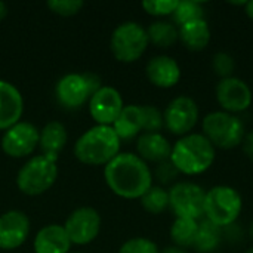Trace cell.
Masks as SVG:
<instances>
[{
    "instance_id": "6da1fadb",
    "label": "cell",
    "mask_w": 253,
    "mask_h": 253,
    "mask_svg": "<svg viewBox=\"0 0 253 253\" xmlns=\"http://www.w3.org/2000/svg\"><path fill=\"white\" fill-rule=\"evenodd\" d=\"M108 188L119 197L141 199L153 187V172L148 165L133 153H120L104 168Z\"/></svg>"
},
{
    "instance_id": "7a4b0ae2",
    "label": "cell",
    "mask_w": 253,
    "mask_h": 253,
    "mask_svg": "<svg viewBox=\"0 0 253 253\" xmlns=\"http://www.w3.org/2000/svg\"><path fill=\"white\" fill-rule=\"evenodd\" d=\"M216 148L203 133H188L181 136L173 145L170 162L181 175L196 176L209 170L215 162Z\"/></svg>"
},
{
    "instance_id": "3957f363",
    "label": "cell",
    "mask_w": 253,
    "mask_h": 253,
    "mask_svg": "<svg viewBox=\"0 0 253 253\" xmlns=\"http://www.w3.org/2000/svg\"><path fill=\"white\" fill-rule=\"evenodd\" d=\"M120 139L111 126L96 125L74 144L76 159L87 166H105L120 154Z\"/></svg>"
},
{
    "instance_id": "277c9868",
    "label": "cell",
    "mask_w": 253,
    "mask_h": 253,
    "mask_svg": "<svg viewBox=\"0 0 253 253\" xmlns=\"http://www.w3.org/2000/svg\"><path fill=\"white\" fill-rule=\"evenodd\" d=\"M202 130L211 144L221 150H233L242 145L246 135L242 119L222 110L206 114L202 120Z\"/></svg>"
},
{
    "instance_id": "5b68a950",
    "label": "cell",
    "mask_w": 253,
    "mask_h": 253,
    "mask_svg": "<svg viewBox=\"0 0 253 253\" xmlns=\"http://www.w3.org/2000/svg\"><path fill=\"white\" fill-rule=\"evenodd\" d=\"M243 211L240 193L230 185H215L206 191L205 218L219 228L237 222Z\"/></svg>"
},
{
    "instance_id": "8992f818",
    "label": "cell",
    "mask_w": 253,
    "mask_h": 253,
    "mask_svg": "<svg viewBox=\"0 0 253 253\" xmlns=\"http://www.w3.org/2000/svg\"><path fill=\"white\" fill-rule=\"evenodd\" d=\"M58 160L44 154L31 157L18 172V190L27 196H40L52 188L58 178Z\"/></svg>"
},
{
    "instance_id": "52a82bcc",
    "label": "cell",
    "mask_w": 253,
    "mask_h": 253,
    "mask_svg": "<svg viewBox=\"0 0 253 253\" xmlns=\"http://www.w3.org/2000/svg\"><path fill=\"white\" fill-rule=\"evenodd\" d=\"M150 44L147 28L135 21H126L114 28L110 39L113 56L125 64L138 61Z\"/></svg>"
},
{
    "instance_id": "ba28073f",
    "label": "cell",
    "mask_w": 253,
    "mask_h": 253,
    "mask_svg": "<svg viewBox=\"0 0 253 253\" xmlns=\"http://www.w3.org/2000/svg\"><path fill=\"white\" fill-rule=\"evenodd\" d=\"M102 87L99 76L93 73H71L61 77L55 86V96L61 107L77 110Z\"/></svg>"
},
{
    "instance_id": "9c48e42d",
    "label": "cell",
    "mask_w": 253,
    "mask_h": 253,
    "mask_svg": "<svg viewBox=\"0 0 253 253\" xmlns=\"http://www.w3.org/2000/svg\"><path fill=\"white\" fill-rule=\"evenodd\" d=\"M169 208L176 218L200 221L205 218L206 191L196 182L181 181L169 190Z\"/></svg>"
},
{
    "instance_id": "30bf717a",
    "label": "cell",
    "mask_w": 253,
    "mask_h": 253,
    "mask_svg": "<svg viewBox=\"0 0 253 253\" xmlns=\"http://www.w3.org/2000/svg\"><path fill=\"white\" fill-rule=\"evenodd\" d=\"M199 105L197 102L187 95L173 98L163 111L165 127L178 136H185L193 133V129L199 123Z\"/></svg>"
},
{
    "instance_id": "8fae6325",
    "label": "cell",
    "mask_w": 253,
    "mask_h": 253,
    "mask_svg": "<svg viewBox=\"0 0 253 253\" xmlns=\"http://www.w3.org/2000/svg\"><path fill=\"white\" fill-rule=\"evenodd\" d=\"M215 96L222 111L236 116L246 111L252 105L253 101L251 86L236 76L221 79L215 87Z\"/></svg>"
},
{
    "instance_id": "7c38bea8",
    "label": "cell",
    "mask_w": 253,
    "mask_h": 253,
    "mask_svg": "<svg viewBox=\"0 0 253 253\" xmlns=\"http://www.w3.org/2000/svg\"><path fill=\"white\" fill-rule=\"evenodd\" d=\"M64 230L71 245H89L92 243L101 230V216L93 208H79L65 221Z\"/></svg>"
},
{
    "instance_id": "4fadbf2b",
    "label": "cell",
    "mask_w": 253,
    "mask_h": 253,
    "mask_svg": "<svg viewBox=\"0 0 253 253\" xmlns=\"http://www.w3.org/2000/svg\"><path fill=\"white\" fill-rule=\"evenodd\" d=\"M40 130L28 122H18L1 136V150L6 156L22 159L30 156L39 147Z\"/></svg>"
},
{
    "instance_id": "5bb4252c",
    "label": "cell",
    "mask_w": 253,
    "mask_h": 253,
    "mask_svg": "<svg viewBox=\"0 0 253 253\" xmlns=\"http://www.w3.org/2000/svg\"><path fill=\"white\" fill-rule=\"evenodd\" d=\"M125 108L123 98L116 87L102 86L89 99V113L101 126H113Z\"/></svg>"
},
{
    "instance_id": "9a60e30c",
    "label": "cell",
    "mask_w": 253,
    "mask_h": 253,
    "mask_svg": "<svg viewBox=\"0 0 253 253\" xmlns=\"http://www.w3.org/2000/svg\"><path fill=\"white\" fill-rule=\"evenodd\" d=\"M30 234V219L22 211H7L0 216V249L15 251L21 248Z\"/></svg>"
},
{
    "instance_id": "2e32d148",
    "label": "cell",
    "mask_w": 253,
    "mask_h": 253,
    "mask_svg": "<svg viewBox=\"0 0 253 253\" xmlns=\"http://www.w3.org/2000/svg\"><path fill=\"white\" fill-rule=\"evenodd\" d=\"M145 74L151 84L160 89H170L179 83L182 71L175 58L168 55H157L147 62Z\"/></svg>"
},
{
    "instance_id": "e0dca14e",
    "label": "cell",
    "mask_w": 253,
    "mask_h": 253,
    "mask_svg": "<svg viewBox=\"0 0 253 253\" xmlns=\"http://www.w3.org/2000/svg\"><path fill=\"white\" fill-rule=\"evenodd\" d=\"M24 99L21 92L9 82L0 80V130H7L21 122Z\"/></svg>"
},
{
    "instance_id": "ac0fdd59",
    "label": "cell",
    "mask_w": 253,
    "mask_h": 253,
    "mask_svg": "<svg viewBox=\"0 0 253 253\" xmlns=\"http://www.w3.org/2000/svg\"><path fill=\"white\" fill-rule=\"evenodd\" d=\"M136 151L138 156L147 163H162L165 160L170 159L172 145L168 141L166 136H163L160 132L154 133H141L136 141Z\"/></svg>"
},
{
    "instance_id": "d6986e66",
    "label": "cell",
    "mask_w": 253,
    "mask_h": 253,
    "mask_svg": "<svg viewBox=\"0 0 253 253\" xmlns=\"http://www.w3.org/2000/svg\"><path fill=\"white\" fill-rule=\"evenodd\" d=\"M71 242L64 225L50 224L39 230L34 239V253H68Z\"/></svg>"
},
{
    "instance_id": "ffe728a7",
    "label": "cell",
    "mask_w": 253,
    "mask_h": 253,
    "mask_svg": "<svg viewBox=\"0 0 253 253\" xmlns=\"http://www.w3.org/2000/svg\"><path fill=\"white\" fill-rule=\"evenodd\" d=\"M120 141H129L136 138L141 132L144 133V114L142 105H125L119 119L111 126Z\"/></svg>"
},
{
    "instance_id": "44dd1931",
    "label": "cell",
    "mask_w": 253,
    "mask_h": 253,
    "mask_svg": "<svg viewBox=\"0 0 253 253\" xmlns=\"http://www.w3.org/2000/svg\"><path fill=\"white\" fill-rule=\"evenodd\" d=\"M178 33L181 43L191 52H200L205 47H208L212 37L211 27L205 18L179 25Z\"/></svg>"
},
{
    "instance_id": "7402d4cb",
    "label": "cell",
    "mask_w": 253,
    "mask_h": 253,
    "mask_svg": "<svg viewBox=\"0 0 253 253\" xmlns=\"http://www.w3.org/2000/svg\"><path fill=\"white\" fill-rule=\"evenodd\" d=\"M68 141L67 129L59 122H49L43 126L39 135V147L44 156L59 159V153L64 150Z\"/></svg>"
},
{
    "instance_id": "603a6c76",
    "label": "cell",
    "mask_w": 253,
    "mask_h": 253,
    "mask_svg": "<svg viewBox=\"0 0 253 253\" xmlns=\"http://www.w3.org/2000/svg\"><path fill=\"white\" fill-rule=\"evenodd\" d=\"M221 243H222V230L218 225L208 221L206 218L200 219L193 248L199 253H212L219 248Z\"/></svg>"
},
{
    "instance_id": "cb8c5ba5",
    "label": "cell",
    "mask_w": 253,
    "mask_h": 253,
    "mask_svg": "<svg viewBox=\"0 0 253 253\" xmlns=\"http://www.w3.org/2000/svg\"><path fill=\"white\" fill-rule=\"evenodd\" d=\"M148 40L157 47H170L179 40L178 27L170 21H154L147 28Z\"/></svg>"
},
{
    "instance_id": "d4e9b609",
    "label": "cell",
    "mask_w": 253,
    "mask_h": 253,
    "mask_svg": "<svg viewBox=\"0 0 253 253\" xmlns=\"http://www.w3.org/2000/svg\"><path fill=\"white\" fill-rule=\"evenodd\" d=\"M197 228H199V221L176 218L170 227V239L173 245L182 249L193 248L197 236Z\"/></svg>"
},
{
    "instance_id": "484cf974",
    "label": "cell",
    "mask_w": 253,
    "mask_h": 253,
    "mask_svg": "<svg viewBox=\"0 0 253 253\" xmlns=\"http://www.w3.org/2000/svg\"><path fill=\"white\" fill-rule=\"evenodd\" d=\"M139 200L144 211L151 215H160L169 209V191L162 185H153Z\"/></svg>"
},
{
    "instance_id": "4316f807",
    "label": "cell",
    "mask_w": 253,
    "mask_h": 253,
    "mask_svg": "<svg viewBox=\"0 0 253 253\" xmlns=\"http://www.w3.org/2000/svg\"><path fill=\"white\" fill-rule=\"evenodd\" d=\"M205 7L200 1H194V0H184V1H178V6L173 12V24L176 27L187 24L190 21H196V19H203L205 18Z\"/></svg>"
},
{
    "instance_id": "83f0119b",
    "label": "cell",
    "mask_w": 253,
    "mask_h": 253,
    "mask_svg": "<svg viewBox=\"0 0 253 253\" xmlns=\"http://www.w3.org/2000/svg\"><path fill=\"white\" fill-rule=\"evenodd\" d=\"M212 68L218 77L228 79L233 77V73L236 70V61L227 52H216L212 58Z\"/></svg>"
},
{
    "instance_id": "f1b7e54d",
    "label": "cell",
    "mask_w": 253,
    "mask_h": 253,
    "mask_svg": "<svg viewBox=\"0 0 253 253\" xmlns=\"http://www.w3.org/2000/svg\"><path fill=\"white\" fill-rule=\"evenodd\" d=\"M119 253H160L159 246L145 237H133L126 240L122 248L119 249Z\"/></svg>"
},
{
    "instance_id": "f546056e",
    "label": "cell",
    "mask_w": 253,
    "mask_h": 253,
    "mask_svg": "<svg viewBox=\"0 0 253 253\" xmlns=\"http://www.w3.org/2000/svg\"><path fill=\"white\" fill-rule=\"evenodd\" d=\"M144 114V133H154L160 132L165 126L163 113L156 105H142Z\"/></svg>"
},
{
    "instance_id": "4dcf8cb0",
    "label": "cell",
    "mask_w": 253,
    "mask_h": 253,
    "mask_svg": "<svg viewBox=\"0 0 253 253\" xmlns=\"http://www.w3.org/2000/svg\"><path fill=\"white\" fill-rule=\"evenodd\" d=\"M178 6V0H147L142 1V9L153 16H169L173 15Z\"/></svg>"
},
{
    "instance_id": "1f68e13d",
    "label": "cell",
    "mask_w": 253,
    "mask_h": 253,
    "mask_svg": "<svg viewBox=\"0 0 253 253\" xmlns=\"http://www.w3.org/2000/svg\"><path fill=\"white\" fill-rule=\"evenodd\" d=\"M46 6L59 16H73L84 6L82 0H49Z\"/></svg>"
},
{
    "instance_id": "d6a6232c",
    "label": "cell",
    "mask_w": 253,
    "mask_h": 253,
    "mask_svg": "<svg viewBox=\"0 0 253 253\" xmlns=\"http://www.w3.org/2000/svg\"><path fill=\"white\" fill-rule=\"evenodd\" d=\"M179 175L181 173L173 166V163L170 160H165L156 166L153 178H156L162 185H170V184H176V179Z\"/></svg>"
},
{
    "instance_id": "836d02e7",
    "label": "cell",
    "mask_w": 253,
    "mask_h": 253,
    "mask_svg": "<svg viewBox=\"0 0 253 253\" xmlns=\"http://www.w3.org/2000/svg\"><path fill=\"white\" fill-rule=\"evenodd\" d=\"M221 230H222V240H225L231 245L240 243L245 237V231L242 230V227L237 222H234L228 227H224Z\"/></svg>"
},
{
    "instance_id": "e575fe53",
    "label": "cell",
    "mask_w": 253,
    "mask_h": 253,
    "mask_svg": "<svg viewBox=\"0 0 253 253\" xmlns=\"http://www.w3.org/2000/svg\"><path fill=\"white\" fill-rule=\"evenodd\" d=\"M242 148H243V153L245 156L253 162V130L251 132H246L245 138H243V142H242Z\"/></svg>"
},
{
    "instance_id": "d590c367",
    "label": "cell",
    "mask_w": 253,
    "mask_h": 253,
    "mask_svg": "<svg viewBox=\"0 0 253 253\" xmlns=\"http://www.w3.org/2000/svg\"><path fill=\"white\" fill-rule=\"evenodd\" d=\"M160 253H188L187 252V249H182V248H178V246H175V245H170V246H166V248H163Z\"/></svg>"
},
{
    "instance_id": "8d00e7d4",
    "label": "cell",
    "mask_w": 253,
    "mask_h": 253,
    "mask_svg": "<svg viewBox=\"0 0 253 253\" xmlns=\"http://www.w3.org/2000/svg\"><path fill=\"white\" fill-rule=\"evenodd\" d=\"M245 12H246V15H248L251 19H253V0H251V1H248V3H246V6H245Z\"/></svg>"
},
{
    "instance_id": "74e56055",
    "label": "cell",
    "mask_w": 253,
    "mask_h": 253,
    "mask_svg": "<svg viewBox=\"0 0 253 253\" xmlns=\"http://www.w3.org/2000/svg\"><path fill=\"white\" fill-rule=\"evenodd\" d=\"M6 15H7V6H6L3 1H0V21H1Z\"/></svg>"
},
{
    "instance_id": "f35d334b",
    "label": "cell",
    "mask_w": 253,
    "mask_h": 253,
    "mask_svg": "<svg viewBox=\"0 0 253 253\" xmlns=\"http://www.w3.org/2000/svg\"><path fill=\"white\" fill-rule=\"evenodd\" d=\"M248 233H249V236H251V239L253 240V221L251 222V225H249V230H248Z\"/></svg>"
},
{
    "instance_id": "ab89813d",
    "label": "cell",
    "mask_w": 253,
    "mask_h": 253,
    "mask_svg": "<svg viewBox=\"0 0 253 253\" xmlns=\"http://www.w3.org/2000/svg\"><path fill=\"white\" fill-rule=\"evenodd\" d=\"M245 253H253V246L252 248H249V249H248V251H246Z\"/></svg>"
},
{
    "instance_id": "60d3db41",
    "label": "cell",
    "mask_w": 253,
    "mask_h": 253,
    "mask_svg": "<svg viewBox=\"0 0 253 253\" xmlns=\"http://www.w3.org/2000/svg\"><path fill=\"white\" fill-rule=\"evenodd\" d=\"M76 253H80V252H76Z\"/></svg>"
}]
</instances>
